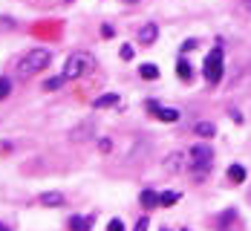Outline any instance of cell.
<instances>
[{"label":"cell","mask_w":251,"mask_h":231,"mask_svg":"<svg viewBox=\"0 0 251 231\" xmlns=\"http://www.w3.org/2000/svg\"><path fill=\"white\" fill-rule=\"evenodd\" d=\"M176 200H179V194H176V191H168V194H159V205H174Z\"/></svg>","instance_id":"obj_17"},{"label":"cell","mask_w":251,"mask_h":231,"mask_svg":"<svg viewBox=\"0 0 251 231\" xmlns=\"http://www.w3.org/2000/svg\"><path fill=\"white\" fill-rule=\"evenodd\" d=\"M9 90H12V81H9L6 76H0V102L9 96Z\"/></svg>","instance_id":"obj_18"},{"label":"cell","mask_w":251,"mask_h":231,"mask_svg":"<svg viewBox=\"0 0 251 231\" xmlns=\"http://www.w3.org/2000/svg\"><path fill=\"white\" fill-rule=\"evenodd\" d=\"M90 136H93V122H84L81 128L73 130V139H75V142H84V139H90Z\"/></svg>","instance_id":"obj_9"},{"label":"cell","mask_w":251,"mask_h":231,"mask_svg":"<svg viewBox=\"0 0 251 231\" xmlns=\"http://www.w3.org/2000/svg\"><path fill=\"white\" fill-rule=\"evenodd\" d=\"M142 78H148V81L159 78V67H156V64H145V67H142Z\"/></svg>","instance_id":"obj_16"},{"label":"cell","mask_w":251,"mask_h":231,"mask_svg":"<svg viewBox=\"0 0 251 231\" xmlns=\"http://www.w3.org/2000/svg\"><path fill=\"white\" fill-rule=\"evenodd\" d=\"M228 180L231 182H243L246 180V168H243V165H231V168H228Z\"/></svg>","instance_id":"obj_14"},{"label":"cell","mask_w":251,"mask_h":231,"mask_svg":"<svg viewBox=\"0 0 251 231\" xmlns=\"http://www.w3.org/2000/svg\"><path fill=\"white\" fill-rule=\"evenodd\" d=\"M70 229L73 231H90L93 229V217H73V220H70Z\"/></svg>","instance_id":"obj_8"},{"label":"cell","mask_w":251,"mask_h":231,"mask_svg":"<svg viewBox=\"0 0 251 231\" xmlns=\"http://www.w3.org/2000/svg\"><path fill=\"white\" fill-rule=\"evenodd\" d=\"M41 203H44V205H64V194L47 191V194H41Z\"/></svg>","instance_id":"obj_11"},{"label":"cell","mask_w":251,"mask_h":231,"mask_svg":"<svg viewBox=\"0 0 251 231\" xmlns=\"http://www.w3.org/2000/svg\"><path fill=\"white\" fill-rule=\"evenodd\" d=\"M0 231H9V226H3V223H0Z\"/></svg>","instance_id":"obj_24"},{"label":"cell","mask_w":251,"mask_h":231,"mask_svg":"<svg viewBox=\"0 0 251 231\" xmlns=\"http://www.w3.org/2000/svg\"><path fill=\"white\" fill-rule=\"evenodd\" d=\"M148 226H151V223H148V217H142V220L136 223V231H148Z\"/></svg>","instance_id":"obj_21"},{"label":"cell","mask_w":251,"mask_h":231,"mask_svg":"<svg viewBox=\"0 0 251 231\" xmlns=\"http://www.w3.org/2000/svg\"><path fill=\"white\" fill-rule=\"evenodd\" d=\"M122 58L130 61V58H133V47H122Z\"/></svg>","instance_id":"obj_22"},{"label":"cell","mask_w":251,"mask_h":231,"mask_svg":"<svg viewBox=\"0 0 251 231\" xmlns=\"http://www.w3.org/2000/svg\"><path fill=\"white\" fill-rule=\"evenodd\" d=\"M223 58H226L223 47H214V50L205 55L202 73H205V81H208V84H220V81H223Z\"/></svg>","instance_id":"obj_3"},{"label":"cell","mask_w":251,"mask_h":231,"mask_svg":"<svg viewBox=\"0 0 251 231\" xmlns=\"http://www.w3.org/2000/svg\"><path fill=\"white\" fill-rule=\"evenodd\" d=\"M107 231H125V223L122 220H110L107 223Z\"/></svg>","instance_id":"obj_20"},{"label":"cell","mask_w":251,"mask_h":231,"mask_svg":"<svg viewBox=\"0 0 251 231\" xmlns=\"http://www.w3.org/2000/svg\"><path fill=\"white\" fill-rule=\"evenodd\" d=\"M93 67H96V64H93V55H87V52H75V55H70V58H67V64H64V73H61V76L67 78V81H75V78H84Z\"/></svg>","instance_id":"obj_2"},{"label":"cell","mask_w":251,"mask_h":231,"mask_svg":"<svg viewBox=\"0 0 251 231\" xmlns=\"http://www.w3.org/2000/svg\"><path fill=\"white\" fill-rule=\"evenodd\" d=\"M96 110H104V107H113V104H119V93H107V96H101V99H96Z\"/></svg>","instance_id":"obj_12"},{"label":"cell","mask_w":251,"mask_h":231,"mask_svg":"<svg viewBox=\"0 0 251 231\" xmlns=\"http://www.w3.org/2000/svg\"><path fill=\"white\" fill-rule=\"evenodd\" d=\"M162 231H168V229H162Z\"/></svg>","instance_id":"obj_26"},{"label":"cell","mask_w":251,"mask_h":231,"mask_svg":"<svg viewBox=\"0 0 251 231\" xmlns=\"http://www.w3.org/2000/svg\"><path fill=\"white\" fill-rule=\"evenodd\" d=\"M182 159H188V156H185V154H171L168 159H165V168H168L171 174H179V171L185 168V165H182Z\"/></svg>","instance_id":"obj_7"},{"label":"cell","mask_w":251,"mask_h":231,"mask_svg":"<svg viewBox=\"0 0 251 231\" xmlns=\"http://www.w3.org/2000/svg\"><path fill=\"white\" fill-rule=\"evenodd\" d=\"M243 3H246V9H249V12H251V0H243Z\"/></svg>","instance_id":"obj_23"},{"label":"cell","mask_w":251,"mask_h":231,"mask_svg":"<svg viewBox=\"0 0 251 231\" xmlns=\"http://www.w3.org/2000/svg\"><path fill=\"white\" fill-rule=\"evenodd\" d=\"M50 61H52V52L50 50H41V47H38V50H29L24 55V58H21V61H18V76H35V73H41V70H47V67H50Z\"/></svg>","instance_id":"obj_1"},{"label":"cell","mask_w":251,"mask_h":231,"mask_svg":"<svg viewBox=\"0 0 251 231\" xmlns=\"http://www.w3.org/2000/svg\"><path fill=\"white\" fill-rule=\"evenodd\" d=\"M211 165H214V151H211L208 145H194L191 154H188V168H191L197 177H202Z\"/></svg>","instance_id":"obj_4"},{"label":"cell","mask_w":251,"mask_h":231,"mask_svg":"<svg viewBox=\"0 0 251 231\" xmlns=\"http://www.w3.org/2000/svg\"><path fill=\"white\" fill-rule=\"evenodd\" d=\"M142 205L145 208H156L159 205V194H156L153 188H145V191H142Z\"/></svg>","instance_id":"obj_10"},{"label":"cell","mask_w":251,"mask_h":231,"mask_svg":"<svg viewBox=\"0 0 251 231\" xmlns=\"http://www.w3.org/2000/svg\"><path fill=\"white\" fill-rule=\"evenodd\" d=\"M194 133H197V136H208V139H211V136L217 133V128H214L211 122H197V125H194Z\"/></svg>","instance_id":"obj_13"},{"label":"cell","mask_w":251,"mask_h":231,"mask_svg":"<svg viewBox=\"0 0 251 231\" xmlns=\"http://www.w3.org/2000/svg\"><path fill=\"white\" fill-rule=\"evenodd\" d=\"M176 73H179L182 81H191V78H194V70L188 67V61H179V64H176Z\"/></svg>","instance_id":"obj_15"},{"label":"cell","mask_w":251,"mask_h":231,"mask_svg":"<svg viewBox=\"0 0 251 231\" xmlns=\"http://www.w3.org/2000/svg\"><path fill=\"white\" fill-rule=\"evenodd\" d=\"M156 38H159V26L156 24H145L142 29H139V41H142L145 47H151Z\"/></svg>","instance_id":"obj_6"},{"label":"cell","mask_w":251,"mask_h":231,"mask_svg":"<svg viewBox=\"0 0 251 231\" xmlns=\"http://www.w3.org/2000/svg\"><path fill=\"white\" fill-rule=\"evenodd\" d=\"M148 107H151L153 113H159L162 122H179V110H174V107H159L156 102H148Z\"/></svg>","instance_id":"obj_5"},{"label":"cell","mask_w":251,"mask_h":231,"mask_svg":"<svg viewBox=\"0 0 251 231\" xmlns=\"http://www.w3.org/2000/svg\"><path fill=\"white\" fill-rule=\"evenodd\" d=\"M130 3H136V0H130Z\"/></svg>","instance_id":"obj_25"},{"label":"cell","mask_w":251,"mask_h":231,"mask_svg":"<svg viewBox=\"0 0 251 231\" xmlns=\"http://www.w3.org/2000/svg\"><path fill=\"white\" fill-rule=\"evenodd\" d=\"M64 81H67V78H64V76H61V78H50V81H47L44 87H47V90H58V87H61Z\"/></svg>","instance_id":"obj_19"}]
</instances>
